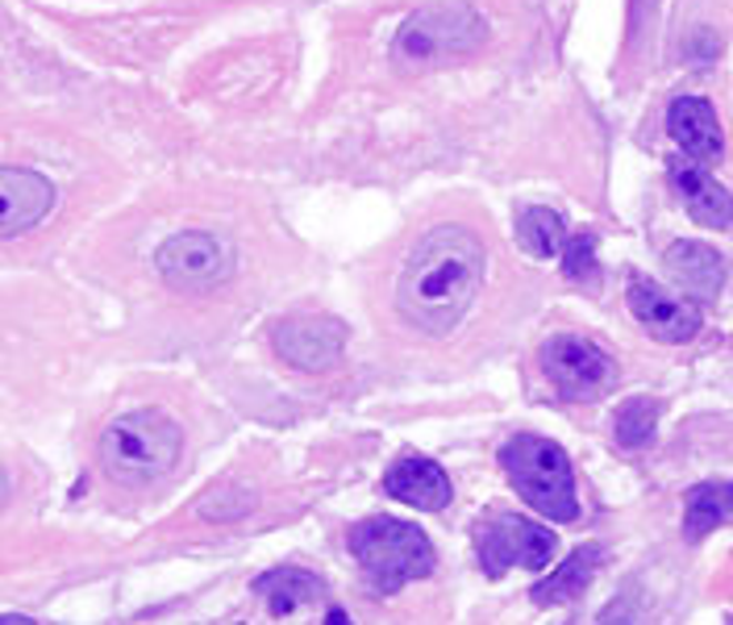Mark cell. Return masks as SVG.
I'll return each instance as SVG.
<instances>
[{
  "mask_svg": "<svg viewBox=\"0 0 733 625\" xmlns=\"http://www.w3.org/2000/svg\"><path fill=\"white\" fill-rule=\"evenodd\" d=\"M483 284V243L467 226H438L413 246L396 279V305L417 330L450 334Z\"/></svg>",
  "mask_w": 733,
  "mask_h": 625,
  "instance_id": "cell-1",
  "label": "cell"
},
{
  "mask_svg": "<svg viewBox=\"0 0 733 625\" xmlns=\"http://www.w3.org/2000/svg\"><path fill=\"white\" fill-rule=\"evenodd\" d=\"M184 451V430L163 409H134L109 421L101 434V468L125 488H146L163 480Z\"/></svg>",
  "mask_w": 733,
  "mask_h": 625,
  "instance_id": "cell-2",
  "label": "cell"
},
{
  "mask_svg": "<svg viewBox=\"0 0 733 625\" xmlns=\"http://www.w3.org/2000/svg\"><path fill=\"white\" fill-rule=\"evenodd\" d=\"M346 542H350L358 567L376 584V592H396L434 572V546H429L426 530L413 521L367 518L350 530Z\"/></svg>",
  "mask_w": 733,
  "mask_h": 625,
  "instance_id": "cell-3",
  "label": "cell"
},
{
  "mask_svg": "<svg viewBox=\"0 0 733 625\" xmlns=\"http://www.w3.org/2000/svg\"><path fill=\"white\" fill-rule=\"evenodd\" d=\"M500 468L509 471L512 488L526 496L542 518L550 521H576V471L559 442L542 434H517L500 451Z\"/></svg>",
  "mask_w": 733,
  "mask_h": 625,
  "instance_id": "cell-4",
  "label": "cell"
},
{
  "mask_svg": "<svg viewBox=\"0 0 733 625\" xmlns=\"http://www.w3.org/2000/svg\"><path fill=\"white\" fill-rule=\"evenodd\" d=\"M488 25L471 4L462 0H446V4H429L417 9L393 42V63L400 68H429V63H446V59H462L483 47Z\"/></svg>",
  "mask_w": 733,
  "mask_h": 625,
  "instance_id": "cell-5",
  "label": "cell"
},
{
  "mask_svg": "<svg viewBox=\"0 0 733 625\" xmlns=\"http://www.w3.org/2000/svg\"><path fill=\"white\" fill-rule=\"evenodd\" d=\"M542 371L567 400H600L617 383V359L580 334H554L542 347Z\"/></svg>",
  "mask_w": 733,
  "mask_h": 625,
  "instance_id": "cell-6",
  "label": "cell"
},
{
  "mask_svg": "<svg viewBox=\"0 0 733 625\" xmlns=\"http://www.w3.org/2000/svg\"><path fill=\"white\" fill-rule=\"evenodd\" d=\"M476 555L488 575H505L509 567H546L554 559V534L538 521L500 513L476 525Z\"/></svg>",
  "mask_w": 733,
  "mask_h": 625,
  "instance_id": "cell-7",
  "label": "cell"
},
{
  "mask_svg": "<svg viewBox=\"0 0 733 625\" xmlns=\"http://www.w3.org/2000/svg\"><path fill=\"white\" fill-rule=\"evenodd\" d=\"M154 267H159L163 284H171L175 293H205V288H213V284H222L230 276L234 255H230V246L222 238L201 234V229H184V234H175V238L159 246Z\"/></svg>",
  "mask_w": 733,
  "mask_h": 625,
  "instance_id": "cell-8",
  "label": "cell"
},
{
  "mask_svg": "<svg viewBox=\"0 0 733 625\" xmlns=\"http://www.w3.org/2000/svg\"><path fill=\"white\" fill-rule=\"evenodd\" d=\"M272 347L284 363L301 371H325L342 359L346 350V326L325 317V312H305V317H284L272 334Z\"/></svg>",
  "mask_w": 733,
  "mask_h": 625,
  "instance_id": "cell-9",
  "label": "cell"
},
{
  "mask_svg": "<svg viewBox=\"0 0 733 625\" xmlns=\"http://www.w3.org/2000/svg\"><path fill=\"white\" fill-rule=\"evenodd\" d=\"M54 208V184L30 167H0V238L34 229Z\"/></svg>",
  "mask_w": 733,
  "mask_h": 625,
  "instance_id": "cell-10",
  "label": "cell"
},
{
  "mask_svg": "<svg viewBox=\"0 0 733 625\" xmlns=\"http://www.w3.org/2000/svg\"><path fill=\"white\" fill-rule=\"evenodd\" d=\"M630 312L647 326L659 342H692L700 334V309L696 305H683L654 284L650 276L630 279Z\"/></svg>",
  "mask_w": 733,
  "mask_h": 625,
  "instance_id": "cell-11",
  "label": "cell"
},
{
  "mask_svg": "<svg viewBox=\"0 0 733 625\" xmlns=\"http://www.w3.org/2000/svg\"><path fill=\"white\" fill-rule=\"evenodd\" d=\"M384 492L393 501H405L413 509H426V513H438L450 504L455 488H450V475H446L434 459L426 454H400L388 475H384Z\"/></svg>",
  "mask_w": 733,
  "mask_h": 625,
  "instance_id": "cell-12",
  "label": "cell"
},
{
  "mask_svg": "<svg viewBox=\"0 0 733 625\" xmlns=\"http://www.w3.org/2000/svg\"><path fill=\"white\" fill-rule=\"evenodd\" d=\"M671 184L680 188L688 217L709 229L733 226V192L725 184H716L713 175L700 167L696 158H671Z\"/></svg>",
  "mask_w": 733,
  "mask_h": 625,
  "instance_id": "cell-13",
  "label": "cell"
},
{
  "mask_svg": "<svg viewBox=\"0 0 733 625\" xmlns=\"http://www.w3.org/2000/svg\"><path fill=\"white\" fill-rule=\"evenodd\" d=\"M666 130L688 151V158H696V163H716V158L725 155L721 122H716L713 104L704 101V96H680V101H671Z\"/></svg>",
  "mask_w": 733,
  "mask_h": 625,
  "instance_id": "cell-14",
  "label": "cell"
},
{
  "mask_svg": "<svg viewBox=\"0 0 733 625\" xmlns=\"http://www.w3.org/2000/svg\"><path fill=\"white\" fill-rule=\"evenodd\" d=\"M666 267L700 300H713L721 293V284H725V259L709 243H688V238L671 243L666 246Z\"/></svg>",
  "mask_w": 733,
  "mask_h": 625,
  "instance_id": "cell-15",
  "label": "cell"
},
{
  "mask_svg": "<svg viewBox=\"0 0 733 625\" xmlns=\"http://www.w3.org/2000/svg\"><path fill=\"white\" fill-rule=\"evenodd\" d=\"M255 592L267 601V608H272L275 617H288V613H296V608L322 601L325 584L313 572H305V567H275V572L258 575Z\"/></svg>",
  "mask_w": 733,
  "mask_h": 625,
  "instance_id": "cell-16",
  "label": "cell"
},
{
  "mask_svg": "<svg viewBox=\"0 0 733 625\" xmlns=\"http://www.w3.org/2000/svg\"><path fill=\"white\" fill-rule=\"evenodd\" d=\"M600 546H580V551H571L567 563L559 567L554 575H546L542 584L533 588V601L538 605H571V601H580L588 584L597 580V567H600Z\"/></svg>",
  "mask_w": 733,
  "mask_h": 625,
  "instance_id": "cell-17",
  "label": "cell"
},
{
  "mask_svg": "<svg viewBox=\"0 0 733 625\" xmlns=\"http://www.w3.org/2000/svg\"><path fill=\"white\" fill-rule=\"evenodd\" d=\"M725 521H733V484L709 480V484H696L683 496V534H688V542L709 539Z\"/></svg>",
  "mask_w": 733,
  "mask_h": 625,
  "instance_id": "cell-18",
  "label": "cell"
},
{
  "mask_svg": "<svg viewBox=\"0 0 733 625\" xmlns=\"http://www.w3.org/2000/svg\"><path fill=\"white\" fill-rule=\"evenodd\" d=\"M517 238L526 246V255L533 259H550V255H559L567 243V226L563 217L554 213V208H521V217H517Z\"/></svg>",
  "mask_w": 733,
  "mask_h": 625,
  "instance_id": "cell-19",
  "label": "cell"
},
{
  "mask_svg": "<svg viewBox=\"0 0 733 625\" xmlns=\"http://www.w3.org/2000/svg\"><path fill=\"white\" fill-rule=\"evenodd\" d=\"M659 413H663V404L654 397L625 400L613 417L617 447L621 451H647L650 442H654V434H659Z\"/></svg>",
  "mask_w": 733,
  "mask_h": 625,
  "instance_id": "cell-20",
  "label": "cell"
},
{
  "mask_svg": "<svg viewBox=\"0 0 733 625\" xmlns=\"http://www.w3.org/2000/svg\"><path fill=\"white\" fill-rule=\"evenodd\" d=\"M597 271V234H571L563 243V276L567 279H588Z\"/></svg>",
  "mask_w": 733,
  "mask_h": 625,
  "instance_id": "cell-21",
  "label": "cell"
},
{
  "mask_svg": "<svg viewBox=\"0 0 733 625\" xmlns=\"http://www.w3.org/2000/svg\"><path fill=\"white\" fill-rule=\"evenodd\" d=\"M251 504H255V492H251V488H222V492H213V496L201 504V518L230 521V518H242Z\"/></svg>",
  "mask_w": 733,
  "mask_h": 625,
  "instance_id": "cell-22",
  "label": "cell"
},
{
  "mask_svg": "<svg viewBox=\"0 0 733 625\" xmlns=\"http://www.w3.org/2000/svg\"><path fill=\"white\" fill-rule=\"evenodd\" d=\"M30 622V617H13V613H4V617H0V625H26Z\"/></svg>",
  "mask_w": 733,
  "mask_h": 625,
  "instance_id": "cell-23",
  "label": "cell"
},
{
  "mask_svg": "<svg viewBox=\"0 0 733 625\" xmlns=\"http://www.w3.org/2000/svg\"><path fill=\"white\" fill-rule=\"evenodd\" d=\"M4 496H9V484H4V475H0V504H4Z\"/></svg>",
  "mask_w": 733,
  "mask_h": 625,
  "instance_id": "cell-24",
  "label": "cell"
}]
</instances>
